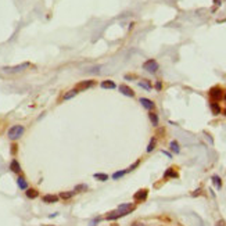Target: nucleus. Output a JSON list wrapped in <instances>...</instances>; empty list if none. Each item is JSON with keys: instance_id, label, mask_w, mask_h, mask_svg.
Returning a JSON list of instances; mask_svg holds the SVG:
<instances>
[{"instance_id": "8", "label": "nucleus", "mask_w": 226, "mask_h": 226, "mask_svg": "<svg viewBox=\"0 0 226 226\" xmlns=\"http://www.w3.org/2000/svg\"><path fill=\"white\" fill-rule=\"evenodd\" d=\"M147 196H149V190H147V189H141V190H139L137 193H135L133 198H135V201L140 202V201H144L146 198H147Z\"/></svg>"}, {"instance_id": "14", "label": "nucleus", "mask_w": 226, "mask_h": 226, "mask_svg": "<svg viewBox=\"0 0 226 226\" xmlns=\"http://www.w3.org/2000/svg\"><path fill=\"white\" fill-rule=\"evenodd\" d=\"M210 108H211V111H212L214 115H219V114L222 113V108H221V105L218 104V101H211Z\"/></svg>"}, {"instance_id": "21", "label": "nucleus", "mask_w": 226, "mask_h": 226, "mask_svg": "<svg viewBox=\"0 0 226 226\" xmlns=\"http://www.w3.org/2000/svg\"><path fill=\"white\" fill-rule=\"evenodd\" d=\"M74 194H75L74 190H71V191H61V193L58 194V197H60L61 200H69V198L74 197Z\"/></svg>"}, {"instance_id": "4", "label": "nucleus", "mask_w": 226, "mask_h": 226, "mask_svg": "<svg viewBox=\"0 0 226 226\" xmlns=\"http://www.w3.org/2000/svg\"><path fill=\"white\" fill-rule=\"evenodd\" d=\"M208 94H210V97H211V101H219L223 97V90L221 86H214V88L210 89Z\"/></svg>"}, {"instance_id": "33", "label": "nucleus", "mask_w": 226, "mask_h": 226, "mask_svg": "<svg viewBox=\"0 0 226 226\" xmlns=\"http://www.w3.org/2000/svg\"><path fill=\"white\" fill-rule=\"evenodd\" d=\"M215 226H225V221H218Z\"/></svg>"}, {"instance_id": "23", "label": "nucleus", "mask_w": 226, "mask_h": 226, "mask_svg": "<svg viewBox=\"0 0 226 226\" xmlns=\"http://www.w3.org/2000/svg\"><path fill=\"white\" fill-rule=\"evenodd\" d=\"M137 85L140 86V88H143V89H146V90H151V83H150V81H147V79H143V81H140Z\"/></svg>"}, {"instance_id": "18", "label": "nucleus", "mask_w": 226, "mask_h": 226, "mask_svg": "<svg viewBox=\"0 0 226 226\" xmlns=\"http://www.w3.org/2000/svg\"><path fill=\"white\" fill-rule=\"evenodd\" d=\"M78 93H79V92H78V90L75 89V88H74V89L68 90V92H67V93L64 94V96H63V100H65V101H67V100H71V99H74V97L77 96Z\"/></svg>"}, {"instance_id": "10", "label": "nucleus", "mask_w": 226, "mask_h": 226, "mask_svg": "<svg viewBox=\"0 0 226 226\" xmlns=\"http://www.w3.org/2000/svg\"><path fill=\"white\" fill-rule=\"evenodd\" d=\"M58 196H54V194H46L42 197V201L46 202V204H54V202L58 201Z\"/></svg>"}, {"instance_id": "36", "label": "nucleus", "mask_w": 226, "mask_h": 226, "mask_svg": "<svg viewBox=\"0 0 226 226\" xmlns=\"http://www.w3.org/2000/svg\"><path fill=\"white\" fill-rule=\"evenodd\" d=\"M132 226H144V225H143V223H139V222H135Z\"/></svg>"}, {"instance_id": "17", "label": "nucleus", "mask_w": 226, "mask_h": 226, "mask_svg": "<svg viewBox=\"0 0 226 226\" xmlns=\"http://www.w3.org/2000/svg\"><path fill=\"white\" fill-rule=\"evenodd\" d=\"M17 185H18V187H20L21 190L28 189V182H27V179H25L24 176H18V178H17Z\"/></svg>"}, {"instance_id": "37", "label": "nucleus", "mask_w": 226, "mask_h": 226, "mask_svg": "<svg viewBox=\"0 0 226 226\" xmlns=\"http://www.w3.org/2000/svg\"><path fill=\"white\" fill-rule=\"evenodd\" d=\"M223 100L226 101V92H223Z\"/></svg>"}, {"instance_id": "13", "label": "nucleus", "mask_w": 226, "mask_h": 226, "mask_svg": "<svg viewBox=\"0 0 226 226\" xmlns=\"http://www.w3.org/2000/svg\"><path fill=\"white\" fill-rule=\"evenodd\" d=\"M10 171H11V172H14V174H21V165H20V162L17 161L15 158H14V160H13L11 162H10Z\"/></svg>"}, {"instance_id": "35", "label": "nucleus", "mask_w": 226, "mask_h": 226, "mask_svg": "<svg viewBox=\"0 0 226 226\" xmlns=\"http://www.w3.org/2000/svg\"><path fill=\"white\" fill-rule=\"evenodd\" d=\"M215 6H221V0H214Z\"/></svg>"}, {"instance_id": "1", "label": "nucleus", "mask_w": 226, "mask_h": 226, "mask_svg": "<svg viewBox=\"0 0 226 226\" xmlns=\"http://www.w3.org/2000/svg\"><path fill=\"white\" fill-rule=\"evenodd\" d=\"M32 67L31 63H22V64H18V65H14V67H3L1 71L7 75H13V74H18V72H22L25 69H28Z\"/></svg>"}, {"instance_id": "32", "label": "nucleus", "mask_w": 226, "mask_h": 226, "mask_svg": "<svg viewBox=\"0 0 226 226\" xmlns=\"http://www.w3.org/2000/svg\"><path fill=\"white\" fill-rule=\"evenodd\" d=\"M161 153H162V154H165V155H166L168 158H172V154H171L169 151H166V150H162Z\"/></svg>"}, {"instance_id": "3", "label": "nucleus", "mask_w": 226, "mask_h": 226, "mask_svg": "<svg viewBox=\"0 0 226 226\" xmlns=\"http://www.w3.org/2000/svg\"><path fill=\"white\" fill-rule=\"evenodd\" d=\"M158 68H160V65H158V63L154 58H150V60L143 63V69L150 74H155L158 71Z\"/></svg>"}, {"instance_id": "27", "label": "nucleus", "mask_w": 226, "mask_h": 226, "mask_svg": "<svg viewBox=\"0 0 226 226\" xmlns=\"http://www.w3.org/2000/svg\"><path fill=\"white\" fill-rule=\"evenodd\" d=\"M125 174H126V169H124V171H117V172H114V174H113V176H111V178H113L114 180H118V179L122 178V176H124Z\"/></svg>"}, {"instance_id": "16", "label": "nucleus", "mask_w": 226, "mask_h": 226, "mask_svg": "<svg viewBox=\"0 0 226 226\" xmlns=\"http://www.w3.org/2000/svg\"><path fill=\"white\" fill-rule=\"evenodd\" d=\"M149 118H150V122H151V125H153V126H155V128H157V126L160 125V118H158V115L154 113V111H150Z\"/></svg>"}, {"instance_id": "19", "label": "nucleus", "mask_w": 226, "mask_h": 226, "mask_svg": "<svg viewBox=\"0 0 226 226\" xmlns=\"http://www.w3.org/2000/svg\"><path fill=\"white\" fill-rule=\"evenodd\" d=\"M178 176H179L178 172H176L174 168H168V169L165 171V174H164V178H165V179H168V178L175 179V178H178Z\"/></svg>"}, {"instance_id": "26", "label": "nucleus", "mask_w": 226, "mask_h": 226, "mask_svg": "<svg viewBox=\"0 0 226 226\" xmlns=\"http://www.w3.org/2000/svg\"><path fill=\"white\" fill-rule=\"evenodd\" d=\"M86 190H88V185L82 183V185H77V186H75L74 191H75V193H81V191H86Z\"/></svg>"}, {"instance_id": "38", "label": "nucleus", "mask_w": 226, "mask_h": 226, "mask_svg": "<svg viewBox=\"0 0 226 226\" xmlns=\"http://www.w3.org/2000/svg\"><path fill=\"white\" fill-rule=\"evenodd\" d=\"M223 115H226V108H225V110H223Z\"/></svg>"}, {"instance_id": "22", "label": "nucleus", "mask_w": 226, "mask_h": 226, "mask_svg": "<svg viewBox=\"0 0 226 226\" xmlns=\"http://www.w3.org/2000/svg\"><path fill=\"white\" fill-rule=\"evenodd\" d=\"M212 183H214L215 187L218 190L222 189V180H221V178H219L218 175H214V176H212Z\"/></svg>"}, {"instance_id": "30", "label": "nucleus", "mask_w": 226, "mask_h": 226, "mask_svg": "<svg viewBox=\"0 0 226 226\" xmlns=\"http://www.w3.org/2000/svg\"><path fill=\"white\" fill-rule=\"evenodd\" d=\"M154 88H155V90H158V92H160V90L162 89V83H161V81H157V82H155V86H154Z\"/></svg>"}, {"instance_id": "24", "label": "nucleus", "mask_w": 226, "mask_h": 226, "mask_svg": "<svg viewBox=\"0 0 226 226\" xmlns=\"http://www.w3.org/2000/svg\"><path fill=\"white\" fill-rule=\"evenodd\" d=\"M93 178L97 179V180H100V182H107V180H108V175L99 172V174H94V175H93Z\"/></svg>"}, {"instance_id": "12", "label": "nucleus", "mask_w": 226, "mask_h": 226, "mask_svg": "<svg viewBox=\"0 0 226 226\" xmlns=\"http://www.w3.org/2000/svg\"><path fill=\"white\" fill-rule=\"evenodd\" d=\"M124 216V214H121L119 211H111V212H108V214L105 215V219L107 221H115V219H118V218H122Z\"/></svg>"}, {"instance_id": "15", "label": "nucleus", "mask_w": 226, "mask_h": 226, "mask_svg": "<svg viewBox=\"0 0 226 226\" xmlns=\"http://www.w3.org/2000/svg\"><path fill=\"white\" fill-rule=\"evenodd\" d=\"M25 196H27L29 200H33V198L39 197V191H38L36 189H31V187H28V189L25 190Z\"/></svg>"}, {"instance_id": "31", "label": "nucleus", "mask_w": 226, "mask_h": 226, "mask_svg": "<svg viewBox=\"0 0 226 226\" xmlns=\"http://www.w3.org/2000/svg\"><path fill=\"white\" fill-rule=\"evenodd\" d=\"M17 147H18V146H17L15 143H13V144H11V150H10V151H11V154H13V155H14V154L17 153V150H18V149H17Z\"/></svg>"}, {"instance_id": "29", "label": "nucleus", "mask_w": 226, "mask_h": 226, "mask_svg": "<svg viewBox=\"0 0 226 226\" xmlns=\"http://www.w3.org/2000/svg\"><path fill=\"white\" fill-rule=\"evenodd\" d=\"M100 221H101V218H100V216H97L96 219H93L92 222H90V225H89V226H97V223L100 222Z\"/></svg>"}, {"instance_id": "5", "label": "nucleus", "mask_w": 226, "mask_h": 226, "mask_svg": "<svg viewBox=\"0 0 226 226\" xmlns=\"http://www.w3.org/2000/svg\"><path fill=\"white\" fill-rule=\"evenodd\" d=\"M94 85H96V81H94V79H88V81L79 82V83L75 86V89H77L78 92H82V90L90 89V88H93Z\"/></svg>"}, {"instance_id": "28", "label": "nucleus", "mask_w": 226, "mask_h": 226, "mask_svg": "<svg viewBox=\"0 0 226 226\" xmlns=\"http://www.w3.org/2000/svg\"><path fill=\"white\" fill-rule=\"evenodd\" d=\"M140 165V160H137L136 162H133V164H132V165L129 166V168H128V169H126V172H132V171H135L137 168V166Z\"/></svg>"}, {"instance_id": "20", "label": "nucleus", "mask_w": 226, "mask_h": 226, "mask_svg": "<svg viewBox=\"0 0 226 226\" xmlns=\"http://www.w3.org/2000/svg\"><path fill=\"white\" fill-rule=\"evenodd\" d=\"M169 149H171V151H172V153H175V154L180 153V146H179V143L176 140L171 141V143H169Z\"/></svg>"}, {"instance_id": "7", "label": "nucleus", "mask_w": 226, "mask_h": 226, "mask_svg": "<svg viewBox=\"0 0 226 226\" xmlns=\"http://www.w3.org/2000/svg\"><path fill=\"white\" fill-rule=\"evenodd\" d=\"M139 103H140V104L143 105V107H144L146 110H149V111H153L154 107H155L154 101H153V100H150V99H146V97H140Z\"/></svg>"}, {"instance_id": "2", "label": "nucleus", "mask_w": 226, "mask_h": 226, "mask_svg": "<svg viewBox=\"0 0 226 226\" xmlns=\"http://www.w3.org/2000/svg\"><path fill=\"white\" fill-rule=\"evenodd\" d=\"M25 132V128L22 125H13L10 129L7 130V136L10 140H18Z\"/></svg>"}, {"instance_id": "9", "label": "nucleus", "mask_w": 226, "mask_h": 226, "mask_svg": "<svg viewBox=\"0 0 226 226\" xmlns=\"http://www.w3.org/2000/svg\"><path fill=\"white\" fill-rule=\"evenodd\" d=\"M118 90L124 94V96H128V97H135V92L132 89H130L129 86H126V85H119L118 86Z\"/></svg>"}, {"instance_id": "34", "label": "nucleus", "mask_w": 226, "mask_h": 226, "mask_svg": "<svg viewBox=\"0 0 226 226\" xmlns=\"http://www.w3.org/2000/svg\"><path fill=\"white\" fill-rule=\"evenodd\" d=\"M200 193H201V189H197V190H196V191H194V193H193V197L198 196V194H200Z\"/></svg>"}, {"instance_id": "11", "label": "nucleus", "mask_w": 226, "mask_h": 226, "mask_svg": "<svg viewBox=\"0 0 226 226\" xmlns=\"http://www.w3.org/2000/svg\"><path fill=\"white\" fill-rule=\"evenodd\" d=\"M100 86L103 89H117V83L111 79H105V81H101Z\"/></svg>"}, {"instance_id": "39", "label": "nucleus", "mask_w": 226, "mask_h": 226, "mask_svg": "<svg viewBox=\"0 0 226 226\" xmlns=\"http://www.w3.org/2000/svg\"><path fill=\"white\" fill-rule=\"evenodd\" d=\"M43 226H47V225H43Z\"/></svg>"}, {"instance_id": "25", "label": "nucleus", "mask_w": 226, "mask_h": 226, "mask_svg": "<svg viewBox=\"0 0 226 226\" xmlns=\"http://www.w3.org/2000/svg\"><path fill=\"white\" fill-rule=\"evenodd\" d=\"M155 144H157V139H155V137H151V140H150L149 146H147V153H151V151L155 149Z\"/></svg>"}, {"instance_id": "6", "label": "nucleus", "mask_w": 226, "mask_h": 226, "mask_svg": "<svg viewBox=\"0 0 226 226\" xmlns=\"http://www.w3.org/2000/svg\"><path fill=\"white\" fill-rule=\"evenodd\" d=\"M135 204H132V202H126V204H121V205L117 208V211H119L121 214H124V216L128 214H130L132 211H135Z\"/></svg>"}]
</instances>
